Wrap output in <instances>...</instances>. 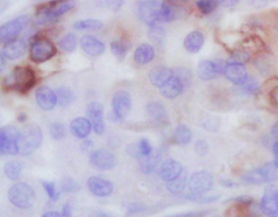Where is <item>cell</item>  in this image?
I'll return each instance as SVG.
<instances>
[{
	"label": "cell",
	"instance_id": "obj_6",
	"mask_svg": "<svg viewBox=\"0 0 278 217\" xmlns=\"http://www.w3.org/2000/svg\"><path fill=\"white\" fill-rule=\"evenodd\" d=\"M7 198L13 206L26 210L34 206L36 201V194L28 184L19 182L10 188Z\"/></svg>",
	"mask_w": 278,
	"mask_h": 217
},
{
	"label": "cell",
	"instance_id": "obj_10",
	"mask_svg": "<svg viewBox=\"0 0 278 217\" xmlns=\"http://www.w3.org/2000/svg\"><path fill=\"white\" fill-rule=\"evenodd\" d=\"M226 64L222 60H202L197 66V76L202 81L216 79L224 74Z\"/></svg>",
	"mask_w": 278,
	"mask_h": 217
},
{
	"label": "cell",
	"instance_id": "obj_18",
	"mask_svg": "<svg viewBox=\"0 0 278 217\" xmlns=\"http://www.w3.org/2000/svg\"><path fill=\"white\" fill-rule=\"evenodd\" d=\"M88 187L93 195L100 198L108 197L113 193L114 189L113 184L111 181L95 176L89 177Z\"/></svg>",
	"mask_w": 278,
	"mask_h": 217
},
{
	"label": "cell",
	"instance_id": "obj_34",
	"mask_svg": "<svg viewBox=\"0 0 278 217\" xmlns=\"http://www.w3.org/2000/svg\"><path fill=\"white\" fill-rule=\"evenodd\" d=\"M103 27L104 24L97 19L79 20L73 25V28L76 30H100Z\"/></svg>",
	"mask_w": 278,
	"mask_h": 217
},
{
	"label": "cell",
	"instance_id": "obj_35",
	"mask_svg": "<svg viewBox=\"0 0 278 217\" xmlns=\"http://www.w3.org/2000/svg\"><path fill=\"white\" fill-rule=\"evenodd\" d=\"M22 166L20 162L16 160L7 162L3 167L5 176L11 181H16L19 178Z\"/></svg>",
	"mask_w": 278,
	"mask_h": 217
},
{
	"label": "cell",
	"instance_id": "obj_45",
	"mask_svg": "<svg viewBox=\"0 0 278 217\" xmlns=\"http://www.w3.org/2000/svg\"><path fill=\"white\" fill-rule=\"evenodd\" d=\"M202 127L210 132H216L219 128V120L216 117L210 116L202 122Z\"/></svg>",
	"mask_w": 278,
	"mask_h": 217
},
{
	"label": "cell",
	"instance_id": "obj_44",
	"mask_svg": "<svg viewBox=\"0 0 278 217\" xmlns=\"http://www.w3.org/2000/svg\"><path fill=\"white\" fill-rule=\"evenodd\" d=\"M42 186L48 194L49 199H52V201H57L59 199V193L56 189L54 183L49 181H42Z\"/></svg>",
	"mask_w": 278,
	"mask_h": 217
},
{
	"label": "cell",
	"instance_id": "obj_57",
	"mask_svg": "<svg viewBox=\"0 0 278 217\" xmlns=\"http://www.w3.org/2000/svg\"><path fill=\"white\" fill-rule=\"evenodd\" d=\"M42 217H66L62 213H57V212H48L44 213Z\"/></svg>",
	"mask_w": 278,
	"mask_h": 217
},
{
	"label": "cell",
	"instance_id": "obj_8",
	"mask_svg": "<svg viewBox=\"0 0 278 217\" xmlns=\"http://www.w3.org/2000/svg\"><path fill=\"white\" fill-rule=\"evenodd\" d=\"M20 131L13 126H5L0 129V154L16 155L19 154L18 142Z\"/></svg>",
	"mask_w": 278,
	"mask_h": 217
},
{
	"label": "cell",
	"instance_id": "obj_41",
	"mask_svg": "<svg viewBox=\"0 0 278 217\" xmlns=\"http://www.w3.org/2000/svg\"><path fill=\"white\" fill-rule=\"evenodd\" d=\"M50 135L54 140H59L65 138L66 136V128L61 122H53L50 126Z\"/></svg>",
	"mask_w": 278,
	"mask_h": 217
},
{
	"label": "cell",
	"instance_id": "obj_47",
	"mask_svg": "<svg viewBox=\"0 0 278 217\" xmlns=\"http://www.w3.org/2000/svg\"><path fill=\"white\" fill-rule=\"evenodd\" d=\"M176 76L181 79L185 86L186 84H189L190 82L192 80V74L188 69L185 68V67L177 68L176 70Z\"/></svg>",
	"mask_w": 278,
	"mask_h": 217
},
{
	"label": "cell",
	"instance_id": "obj_37",
	"mask_svg": "<svg viewBox=\"0 0 278 217\" xmlns=\"http://www.w3.org/2000/svg\"><path fill=\"white\" fill-rule=\"evenodd\" d=\"M58 44H59L60 48L64 52H74L77 48V37L74 33H69L59 41Z\"/></svg>",
	"mask_w": 278,
	"mask_h": 217
},
{
	"label": "cell",
	"instance_id": "obj_38",
	"mask_svg": "<svg viewBox=\"0 0 278 217\" xmlns=\"http://www.w3.org/2000/svg\"><path fill=\"white\" fill-rule=\"evenodd\" d=\"M182 197L186 200L188 201L195 202V203H198V204H211V203H215V202L219 200L220 196L218 195H196V194H187V195H182Z\"/></svg>",
	"mask_w": 278,
	"mask_h": 217
},
{
	"label": "cell",
	"instance_id": "obj_55",
	"mask_svg": "<svg viewBox=\"0 0 278 217\" xmlns=\"http://www.w3.org/2000/svg\"><path fill=\"white\" fill-rule=\"evenodd\" d=\"M62 214L66 217H70L72 215V209L69 203L65 204L62 208Z\"/></svg>",
	"mask_w": 278,
	"mask_h": 217
},
{
	"label": "cell",
	"instance_id": "obj_17",
	"mask_svg": "<svg viewBox=\"0 0 278 217\" xmlns=\"http://www.w3.org/2000/svg\"><path fill=\"white\" fill-rule=\"evenodd\" d=\"M224 75L229 82L240 86L244 84L249 78L247 69L243 64L226 62Z\"/></svg>",
	"mask_w": 278,
	"mask_h": 217
},
{
	"label": "cell",
	"instance_id": "obj_26",
	"mask_svg": "<svg viewBox=\"0 0 278 217\" xmlns=\"http://www.w3.org/2000/svg\"><path fill=\"white\" fill-rule=\"evenodd\" d=\"M185 85L179 78L173 76L164 85L161 87L160 93L164 98L175 99L183 93Z\"/></svg>",
	"mask_w": 278,
	"mask_h": 217
},
{
	"label": "cell",
	"instance_id": "obj_36",
	"mask_svg": "<svg viewBox=\"0 0 278 217\" xmlns=\"http://www.w3.org/2000/svg\"><path fill=\"white\" fill-rule=\"evenodd\" d=\"M149 39H151L155 44L159 46H163L167 41V34L163 27L156 25L150 26L148 32Z\"/></svg>",
	"mask_w": 278,
	"mask_h": 217
},
{
	"label": "cell",
	"instance_id": "obj_27",
	"mask_svg": "<svg viewBox=\"0 0 278 217\" xmlns=\"http://www.w3.org/2000/svg\"><path fill=\"white\" fill-rule=\"evenodd\" d=\"M205 38L201 31L190 32L184 40V46L190 53H197L203 47Z\"/></svg>",
	"mask_w": 278,
	"mask_h": 217
},
{
	"label": "cell",
	"instance_id": "obj_31",
	"mask_svg": "<svg viewBox=\"0 0 278 217\" xmlns=\"http://www.w3.org/2000/svg\"><path fill=\"white\" fill-rule=\"evenodd\" d=\"M110 48L116 58L122 61L127 57V53L131 48V44L129 41L126 39H118V40H113L110 43Z\"/></svg>",
	"mask_w": 278,
	"mask_h": 217
},
{
	"label": "cell",
	"instance_id": "obj_61",
	"mask_svg": "<svg viewBox=\"0 0 278 217\" xmlns=\"http://www.w3.org/2000/svg\"><path fill=\"white\" fill-rule=\"evenodd\" d=\"M26 118H27V115H26L25 113H20L18 115L17 120H18L20 122H24L26 121Z\"/></svg>",
	"mask_w": 278,
	"mask_h": 217
},
{
	"label": "cell",
	"instance_id": "obj_21",
	"mask_svg": "<svg viewBox=\"0 0 278 217\" xmlns=\"http://www.w3.org/2000/svg\"><path fill=\"white\" fill-rule=\"evenodd\" d=\"M183 172V167L180 162L173 158H168L161 164L159 173L163 181L169 182L180 177Z\"/></svg>",
	"mask_w": 278,
	"mask_h": 217
},
{
	"label": "cell",
	"instance_id": "obj_9",
	"mask_svg": "<svg viewBox=\"0 0 278 217\" xmlns=\"http://www.w3.org/2000/svg\"><path fill=\"white\" fill-rule=\"evenodd\" d=\"M54 44L45 38L34 39L30 48V58L35 63H43L57 54Z\"/></svg>",
	"mask_w": 278,
	"mask_h": 217
},
{
	"label": "cell",
	"instance_id": "obj_56",
	"mask_svg": "<svg viewBox=\"0 0 278 217\" xmlns=\"http://www.w3.org/2000/svg\"><path fill=\"white\" fill-rule=\"evenodd\" d=\"M88 217H110L107 213L102 212V211H94L91 213Z\"/></svg>",
	"mask_w": 278,
	"mask_h": 217
},
{
	"label": "cell",
	"instance_id": "obj_63",
	"mask_svg": "<svg viewBox=\"0 0 278 217\" xmlns=\"http://www.w3.org/2000/svg\"><path fill=\"white\" fill-rule=\"evenodd\" d=\"M177 1H181V2H187L188 0H177Z\"/></svg>",
	"mask_w": 278,
	"mask_h": 217
},
{
	"label": "cell",
	"instance_id": "obj_58",
	"mask_svg": "<svg viewBox=\"0 0 278 217\" xmlns=\"http://www.w3.org/2000/svg\"><path fill=\"white\" fill-rule=\"evenodd\" d=\"M6 66H7V58L1 53V55H0V70H1V72L3 71Z\"/></svg>",
	"mask_w": 278,
	"mask_h": 217
},
{
	"label": "cell",
	"instance_id": "obj_32",
	"mask_svg": "<svg viewBox=\"0 0 278 217\" xmlns=\"http://www.w3.org/2000/svg\"><path fill=\"white\" fill-rule=\"evenodd\" d=\"M56 93H57V103L61 107H68L75 102L76 98L74 91L69 87H60L59 89H57L56 91Z\"/></svg>",
	"mask_w": 278,
	"mask_h": 217
},
{
	"label": "cell",
	"instance_id": "obj_51",
	"mask_svg": "<svg viewBox=\"0 0 278 217\" xmlns=\"http://www.w3.org/2000/svg\"><path fill=\"white\" fill-rule=\"evenodd\" d=\"M256 66H257V68L260 70V72L264 73L268 72V70H269V64H268L267 61H265V60H258V58L256 59Z\"/></svg>",
	"mask_w": 278,
	"mask_h": 217
},
{
	"label": "cell",
	"instance_id": "obj_46",
	"mask_svg": "<svg viewBox=\"0 0 278 217\" xmlns=\"http://www.w3.org/2000/svg\"><path fill=\"white\" fill-rule=\"evenodd\" d=\"M147 209V206L144 204H137V203H132L130 204L127 208V216H136L144 213Z\"/></svg>",
	"mask_w": 278,
	"mask_h": 217
},
{
	"label": "cell",
	"instance_id": "obj_28",
	"mask_svg": "<svg viewBox=\"0 0 278 217\" xmlns=\"http://www.w3.org/2000/svg\"><path fill=\"white\" fill-rule=\"evenodd\" d=\"M155 57V51L151 45L144 43L136 48L134 53V59L140 66L150 63Z\"/></svg>",
	"mask_w": 278,
	"mask_h": 217
},
{
	"label": "cell",
	"instance_id": "obj_16",
	"mask_svg": "<svg viewBox=\"0 0 278 217\" xmlns=\"http://www.w3.org/2000/svg\"><path fill=\"white\" fill-rule=\"evenodd\" d=\"M233 202V206L231 207L227 216L229 217H257L255 213L251 211V206L254 203V199L247 196H239L229 199Z\"/></svg>",
	"mask_w": 278,
	"mask_h": 217
},
{
	"label": "cell",
	"instance_id": "obj_24",
	"mask_svg": "<svg viewBox=\"0 0 278 217\" xmlns=\"http://www.w3.org/2000/svg\"><path fill=\"white\" fill-rule=\"evenodd\" d=\"M174 76V71L166 67L159 66L154 67L149 74V81L154 87L160 89L161 87Z\"/></svg>",
	"mask_w": 278,
	"mask_h": 217
},
{
	"label": "cell",
	"instance_id": "obj_25",
	"mask_svg": "<svg viewBox=\"0 0 278 217\" xmlns=\"http://www.w3.org/2000/svg\"><path fill=\"white\" fill-rule=\"evenodd\" d=\"M70 131L78 139H86L90 135L93 125L88 118L79 117L70 122Z\"/></svg>",
	"mask_w": 278,
	"mask_h": 217
},
{
	"label": "cell",
	"instance_id": "obj_54",
	"mask_svg": "<svg viewBox=\"0 0 278 217\" xmlns=\"http://www.w3.org/2000/svg\"><path fill=\"white\" fill-rule=\"evenodd\" d=\"M221 185L224 187L227 188H234L238 187V184L235 181H231V180H228V179H223L221 181Z\"/></svg>",
	"mask_w": 278,
	"mask_h": 217
},
{
	"label": "cell",
	"instance_id": "obj_33",
	"mask_svg": "<svg viewBox=\"0 0 278 217\" xmlns=\"http://www.w3.org/2000/svg\"><path fill=\"white\" fill-rule=\"evenodd\" d=\"M187 183H188V177L185 172H183L180 177L167 182V189L172 195H180L185 189Z\"/></svg>",
	"mask_w": 278,
	"mask_h": 217
},
{
	"label": "cell",
	"instance_id": "obj_53",
	"mask_svg": "<svg viewBox=\"0 0 278 217\" xmlns=\"http://www.w3.org/2000/svg\"><path fill=\"white\" fill-rule=\"evenodd\" d=\"M270 99L275 106L278 107V84L270 92Z\"/></svg>",
	"mask_w": 278,
	"mask_h": 217
},
{
	"label": "cell",
	"instance_id": "obj_43",
	"mask_svg": "<svg viewBox=\"0 0 278 217\" xmlns=\"http://www.w3.org/2000/svg\"><path fill=\"white\" fill-rule=\"evenodd\" d=\"M80 189V184L71 177H66L61 182V190L63 192L72 194V193L77 192Z\"/></svg>",
	"mask_w": 278,
	"mask_h": 217
},
{
	"label": "cell",
	"instance_id": "obj_4",
	"mask_svg": "<svg viewBox=\"0 0 278 217\" xmlns=\"http://www.w3.org/2000/svg\"><path fill=\"white\" fill-rule=\"evenodd\" d=\"M162 5L160 0H138L134 4V13L143 23L154 26L161 22Z\"/></svg>",
	"mask_w": 278,
	"mask_h": 217
},
{
	"label": "cell",
	"instance_id": "obj_40",
	"mask_svg": "<svg viewBox=\"0 0 278 217\" xmlns=\"http://www.w3.org/2000/svg\"><path fill=\"white\" fill-rule=\"evenodd\" d=\"M218 2L216 0H197L196 2L197 9L203 15H209L212 13L213 11L218 7Z\"/></svg>",
	"mask_w": 278,
	"mask_h": 217
},
{
	"label": "cell",
	"instance_id": "obj_52",
	"mask_svg": "<svg viewBox=\"0 0 278 217\" xmlns=\"http://www.w3.org/2000/svg\"><path fill=\"white\" fill-rule=\"evenodd\" d=\"M240 0H216L218 4L224 7H233L238 4Z\"/></svg>",
	"mask_w": 278,
	"mask_h": 217
},
{
	"label": "cell",
	"instance_id": "obj_15",
	"mask_svg": "<svg viewBox=\"0 0 278 217\" xmlns=\"http://www.w3.org/2000/svg\"><path fill=\"white\" fill-rule=\"evenodd\" d=\"M86 113L95 133L97 135H102L104 133L105 124H104L103 106L99 102H91L87 107Z\"/></svg>",
	"mask_w": 278,
	"mask_h": 217
},
{
	"label": "cell",
	"instance_id": "obj_11",
	"mask_svg": "<svg viewBox=\"0 0 278 217\" xmlns=\"http://www.w3.org/2000/svg\"><path fill=\"white\" fill-rule=\"evenodd\" d=\"M214 177L207 171L196 172L188 180L190 192L196 195H203L212 190L214 186Z\"/></svg>",
	"mask_w": 278,
	"mask_h": 217
},
{
	"label": "cell",
	"instance_id": "obj_60",
	"mask_svg": "<svg viewBox=\"0 0 278 217\" xmlns=\"http://www.w3.org/2000/svg\"><path fill=\"white\" fill-rule=\"evenodd\" d=\"M273 150H274V158H275V162L278 164V141L274 143L273 145Z\"/></svg>",
	"mask_w": 278,
	"mask_h": 217
},
{
	"label": "cell",
	"instance_id": "obj_30",
	"mask_svg": "<svg viewBox=\"0 0 278 217\" xmlns=\"http://www.w3.org/2000/svg\"><path fill=\"white\" fill-rule=\"evenodd\" d=\"M192 136V131L186 125L180 124L175 130L172 139L175 144L184 146L191 142Z\"/></svg>",
	"mask_w": 278,
	"mask_h": 217
},
{
	"label": "cell",
	"instance_id": "obj_22",
	"mask_svg": "<svg viewBox=\"0 0 278 217\" xmlns=\"http://www.w3.org/2000/svg\"><path fill=\"white\" fill-rule=\"evenodd\" d=\"M80 46L84 52L92 57H98L105 51L104 43L93 35H84L80 39Z\"/></svg>",
	"mask_w": 278,
	"mask_h": 217
},
{
	"label": "cell",
	"instance_id": "obj_29",
	"mask_svg": "<svg viewBox=\"0 0 278 217\" xmlns=\"http://www.w3.org/2000/svg\"><path fill=\"white\" fill-rule=\"evenodd\" d=\"M161 158H162V154L160 151H154L148 156L138 157L137 159L143 173L150 174L154 172L160 162Z\"/></svg>",
	"mask_w": 278,
	"mask_h": 217
},
{
	"label": "cell",
	"instance_id": "obj_7",
	"mask_svg": "<svg viewBox=\"0 0 278 217\" xmlns=\"http://www.w3.org/2000/svg\"><path fill=\"white\" fill-rule=\"evenodd\" d=\"M30 16L24 15L18 16L13 20H9L1 25L0 27V41L2 43H7L16 40L20 33L30 23Z\"/></svg>",
	"mask_w": 278,
	"mask_h": 217
},
{
	"label": "cell",
	"instance_id": "obj_23",
	"mask_svg": "<svg viewBox=\"0 0 278 217\" xmlns=\"http://www.w3.org/2000/svg\"><path fill=\"white\" fill-rule=\"evenodd\" d=\"M27 50V43L24 39H16L5 43L2 54L8 60H16L22 57Z\"/></svg>",
	"mask_w": 278,
	"mask_h": 217
},
{
	"label": "cell",
	"instance_id": "obj_42",
	"mask_svg": "<svg viewBox=\"0 0 278 217\" xmlns=\"http://www.w3.org/2000/svg\"><path fill=\"white\" fill-rule=\"evenodd\" d=\"M250 60V54L246 50H236L231 53L229 61L227 62H233V63L245 64L248 62Z\"/></svg>",
	"mask_w": 278,
	"mask_h": 217
},
{
	"label": "cell",
	"instance_id": "obj_1",
	"mask_svg": "<svg viewBox=\"0 0 278 217\" xmlns=\"http://www.w3.org/2000/svg\"><path fill=\"white\" fill-rule=\"evenodd\" d=\"M75 0H52L37 10L34 20L38 25L52 24L75 7Z\"/></svg>",
	"mask_w": 278,
	"mask_h": 217
},
{
	"label": "cell",
	"instance_id": "obj_39",
	"mask_svg": "<svg viewBox=\"0 0 278 217\" xmlns=\"http://www.w3.org/2000/svg\"><path fill=\"white\" fill-rule=\"evenodd\" d=\"M238 87H239L240 92L243 95H255L260 91L259 82L254 77H249L244 84Z\"/></svg>",
	"mask_w": 278,
	"mask_h": 217
},
{
	"label": "cell",
	"instance_id": "obj_62",
	"mask_svg": "<svg viewBox=\"0 0 278 217\" xmlns=\"http://www.w3.org/2000/svg\"><path fill=\"white\" fill-rule=\"evenodd\" d=\"M34 2H42V1H45V0H33Z\"/></svg>",
	"mask_w": 278,
	"mask_h": 217
},
{
	"label": "cell",
	"instance_id": "obj_13",
	"mask_svg": "<svg viewBox=\"0 0 278 217\" xmlns=\"http://www.w3.org/2000/svg\"><path fill=\"white\" fill-rule=\"evenodd\" d=\"M117 163L115 155L107 149H98L90 155L91 165L99 171L112 170L115 168Z\"/></svg>",
	"mask_w": 278,
	"mask_h": 217
},
{
	"label": "cell",
	"instance_id": "obj_14",
	"mask_svg": "<svg viewBox=\"0 0 278 217\" xmlns=\"http://www.w3.org/2000/svg\"><path fill=\"white\" fill-rule=\"evenodd\" d=\"M260 209L268 217H278V188L268 186L260 202Z\"/></svg>",
	"mask_w": 278,
	"mask_h": 217
},
{
	"label": "cell",
	"instance_id": "obj_20",
	"mask_svg": "<svg viewBox=\"0 0 278 217\" xmlns=\"http://www.w3.org/2000/svg\"><path fill=\"white\" fill-rule=\"evenodd\" d=\"M37 104L42 109L51 111L57 104V93L47 86L39 87L35 93Z\"/></svg>",
	"mask_w": 278,
	"mask_h": 217
},
{
	"label": "cell",
	"instance_id": "obj_5",
	"mask_svg": "<svg viewBox=\"0 0 278 217\" xmlns=\"http://www.w3.org/2000/svg\"><path fill=\"white\" fill-rule=\"evenodd\" d=\"M242 181L247 185H261L278 181V164L269 162L260 168L246 172L242 177Z\"/></svg>",
	"mask_w": 278,
	"mask_h": 217
},
{
	"label": "cell",
	"instance_id": "obj_49",
	"mask_svg": "<svg viewBox=\"0 0 278 217\" xmlns=\"http://www.w3.org/2000/svg\"><path fill=\"white\" fill-rule=\"evenodd\" d=\"M106 7L113 12H118L124 4V0H104Z\"/></svg>",
	"mask_w": 278,
	"mask_h": 217
},
{
	"label": "cell",
	"instance_id": "obj_50",
	"mask_svg": "<svg viewBox=\"0 0 278 217\" xmlns=\"http://www.w3.org/2000/svg\"><path fill=\"white\" fill-rule=\"evenodd\" d=\"M209 211H200V212H190V213H180L176 215L168 216L166 217H204L209 214Z\"/></svg>",
	"mask_w": 278,
	"mask_h": 217
},
{
	"label": "cell",
	"instance_id": "obj_12",
	"mask_svg": "<svg viewBox=\"0 0 278 217\" xmlns=\"http://www.w3.org/2000/svg\"><path fill=\"white\" fill-rule=\"evenodd\" d=\"M113 117L118 121L124 120L131 108V97L127 91L120 90L114 93L112 99Z\"/></svg>",
	"mask_w": 278,
	"mask_h": 217
},
{
	"label": "cell",
	"instance_id": "obj_48",
	"mask_svg": "<svg viewBox=\"0 0 278 217\" xmlns=\"http://www.w3.org/2000/svg\"><path fill=\"white\" fill-rule=\"evenodd\" d=\"M209 151L208 143L205 140H197L195 144V152L199 157H203L206 155Z\"/></svg>",
	"mask_w": 278,
	"mask_h": 217
},
{
	"label": "cell",
	"instance_id": "obj_3",
	"mask_svg": "<svg viewBox=\"0 0 278 217\" xmlns=\"http://www.w3.org/2000/svg\"><path fill=\"white\" fill-rule=\"evenodd\" d=\"M42 142L43 133L40 127L38 125H28L23 128L22 131H20L17 142L19 154L23 156L34 154L40 147Z\"/></svg>",
	"mask_w": 278,
	"mask_h": 217
},
{
	"label": "cell",
	"instance_id": "obj_59",
	"mask_svg": "<svg viewBox=\"0 0 278 217\" xmlns=\"http://www.w3.org/2000/svg\"><path fill=\"white\" fill-rule=\"evenodd\" d=\"M271 134L274 138L278 139V121L275 122L273 127H272Z\"/></svg>",
	"mask_w": 278,
	"mask_h": 217
},
{
	"label": "cell",
	"instance_id": "obj_19",
	"mask_svg": "<svg viewBox=\"0 0 278 217\" xmlns=\"http://www.w3.org/2000/svg\"><path fill=\"white\" fill-rule=\"evenodd\" d=\"M145 113L148 119L153 124L163 126L168 122V112L164 105L161 102H153L147 105Z\"/></svg>",
	"mask_w": 278,
	"mask_h": 217
},
{
	"label": "cell",
	"instance_id": "obj_2",
	"mask_svg": "<svg viewBox=\"0 0 278 217\" xmlns=\"http://www.w3.org/2000/svg\"><path fill=\"white\" fill-rule=\"evenodd\" d=\"M37 83L36 74L29 66H17L6 82V87L21 94L29 93Z\"/></svg>",
	"mask_w": 278,
	"mask_h": 217
}]
</instances>
